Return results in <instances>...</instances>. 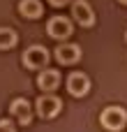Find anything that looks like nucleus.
I'll return each instance as SVG.
<instances>
[{"instance_id": "1", "label": "nucleus", "mask_w": 127, "mask_h": 132, "mask_svg": "<svg viewBox=\"0 0 127 132\" xmlns=\"http://www.w3.org/2000/svg\"><path fill=\"white\" fill-rule=\"evenodd\" d=\"M99 121H102V125H104L106 130H111V132L123 130L125 123H127V111L123 107H106V109L102 111Z\"/></svg>"}, {"instance_id": "2", "label": "nucleus", "mask_w": 127, "mask_h": 132, "mask_svg": "<svg viewBox=\"0 0 127 132\" xmlns=\"http://www.w3.org/2000/svg\"><path fill=\"white\" fill-rule=\"evenodd\" d=\"M60 109H62V102L56 95H42V97H37V114L42 118H53V116L60 114Z\"/></svg>"}, {"instance_id": "3", "label": "nucleus", "mask_w": 127, "mask_h": 132, "mask_svg": "<svg viewBox=\"0 0 127 132\" xmlns=\"http://www.w3.org/2000/svg\"><path fill=\"white\" fill-rule=\"evenodd\" d=\"M46 30H49L51 37H56V39H65V37L72 35V21H69L67 16H53V19L46 23Z\"/></svg>"}, {"instance_id": "4", "label": "nucleus", "mask_w": 127, "mask_h": 132, "mask_svg": "<svg viewBox=\"0 0 127 132\" xmlns=\"http://www.w3.org/2000/svg\"><path fill=\"white\" fill-rule=\"evenodd\" d=\"M72 16L81 23V26H93L95 23V12H93V7L86 2V0H74V5H72Z\"/></svg>"}, {"instance_id": "5", "label": "nucleus", "mask_w": 127, "mask_h": 132, "mask_svg": "<svg viewBox=\"0 0 127 132\" xmlns=\"http://www.w3.org/2000/svg\"><path fill=\"white\" fill-rule=\"evenodd\" d=\"M46 60H49V51H46L44 46H30V49H25V53H23V63H25L28 67H32V70L44 67Z\"/></svg>"}, {"instance_id": "6", "label": "nucleus", "mask_w": 127, "mask_h": 132, "mask_svg": "<svg viewBox=\"0 0 127 132\" xmlns=\"http://www.w3.org/2000/svg\"><path fill=\"white\" fill-rule=\"evenodd\" d=\"M67 90H69L72 95L81 97V95H86V93L90 90V79H88L83 72H72V74L67 77Z\"/></svg>"}, {"instance_id": "7", "label": "nucleus", "mask_w": 127, "mask_h": 132, "mask_svg": "<svg viewBox=\"0 0 127 132\" xmlns=\"http://www.w3.org/2000/svg\"><path fill=\"white\" fill-rule=\"evenodd\" d=\"M56 58L60 63H65V65H72V63H76L81 58V49L76 44H72V42H65V44H60L56 49Z\"/></svg>"}, {"instance_id": "8", "label": "nucleus", "mask_w": 127, "mask_h": 132, "mask_svg": "<svg viewBox=\"0 0 127 132\" xmlns=\"http://www.w3.org/2000/svg\"><path fill=\"white\" fill-rule=\"evenodd\" d=\"M58 84H60L58 70H42L39 77H37V86L42 90H53V88H58Z\"/></svg>"}, {"instance_id": "9", "label": "nucleus", "mask_w": 127, "mask_h": 132, "mask_svg": "<svg viewBox=\"0 0 127 132\" xmlns=\"http://www.w3.org/2000/svg\"><path fill=\"white\" fill-rule=\"evenodd\" d=\"M9 114L16 116L21 123H30V104H28L23 97H16V100L9 104Z\"/></svg>"}, {"instance_id": "10", "label": "nucleus", "mask_w": 127, "mask_h": 132, "mask_svg": "<svg viewBox=\"0 0 127 132\" xmlns=\"http://www.w3.org/2000/svg\"><path fill=\"white\" fill-rule=\"evenodd\" d=\"M19 12L25 19H37V16H42V2L39 0H21L19 2Z\"/></svg>"}, {"instance_id": "11", "label": "nucleus", "mask_w": 127, "mask_h": 132, "mask_svg": "<svg viewBox=\"0 0 127 132\" xmlns=\"http://www.w3.org/2000/svg\"><path fill=\"white\" fill-rule=\"evenodd\" d=\"M16 44V32L12 28H0V49H12Z\"/></svg>"}, {"instance_id": "12", "label": "nucleus", "mask_w": 127, "mask_h": 132, "mask_svg": "<svg viewBox=\"0 0 127 132\" xmlns=\"http://www.w3.org/2000/svg\"><path fill=\"white\" fill-rule=\"evenodd\" d=\"M0 132H14V125H12V121H0Z\"/></svg>"}, {"instance_id": "13", "label": "nucleus", "mask_w": 127, "mask_h": 132, "mask_svg": "<svg viewBox=\"0 0 127 132\" xmlns=\"http://www.w3.org/2000/svg\"><path fill=\"white\" fill-rule=\"evenodd\" d=\"M49 2H51V5H56V7H62V5H67L69 0H49Z\"/></svg>"}, {"instance_id": "14", "label": "nucleus", "mask_w": 127, "mask_h": 132, "mask_svg": "<svg viewBox=\"0 0 127 132\" xmlns=\"http://www.w3.org/2000/svg\"><path fill=\"white\" fill-rule=\"evenodd\" d=\"M120 2H123V5H127V0H120Z\"/></svg>"}, {"instance_id": "15", "label": "nucleus", "mask_w": 127, "mask_h": 132, "mask_svg": "<svg viewBox=\"0 0 127 132\" xmlns=\"http://www.w3.org/2000/svg\"><path fill=\"white\" fill-rule=\"evenodd\" d=\"M125 39H127V32H125Z\"/></svg>"}]
</instances>
